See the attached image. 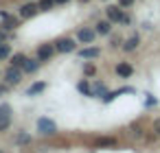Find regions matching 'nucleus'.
Here are the masks:
<instances>
[{
  "mask_svg": "<svg viewBox=\"0 0 160 153\" xmlns=\"http://www.w3.org/2000/svg\"><path fill=\"white\" fill-rule=\"evenodd\" d=\"M38 131L42 136H55L57 133V125L53 120H48V118H40L38 120Z\"/></svg>",
  "mask_w": 160,
  "mask_h": 153,
  "instance_id": "obj_1",
  "label": "nucleus"
},
{
  "mask_svg": "<svg viewBox=\"0 0 160 153\" xmlns=\"http://www.w3.org/2000/svg\"><path fill=\"white\" fill-rule=\"evenodd\" d=\"M105 11H108V18H110L112 22H123V24H127V22H129V18H127L118 7H108Z\"/></svg>",
  "mask_w": 160,
  "mask_h": 153,
  "instance_id": "obj_2",
  "label": "nucleus"
},
{
  "mask_svg": "<svg viewBox=\"0 0 160 153\" xmlns=\"http://www.w3.org/2000/svg\"><path fill=\"white\" fill-rule=\"evenodd\" d=\"M57 48H53V46H48V44H44V46H40L38 48V59L40 61H48L51 57H53V53H55Z\"/></svg>",
  "mask_w": 160,
  "mask_h": 153,
  "instance_id": "obj_3",
  "label": "nucleus"
},
{
  "mask_svg": "<svg viewBox=\"0 0 160 153\" xmlns=\"http://www.w3.org/2000/svg\"><path fill=\"white\" fill-rule=\"evenodd\" d=\"M20 77H22V74H20V68H16V66H11V68L5 72V81H7V83H13V85L20 83Z\"/></svg>",
  "mask_w": 160,
  "mask_h": 153,
  "instance_id": "obj_4",
  "label": "nucleus"
},
{
  "mask_svg": "<svg viewBox=\"0 0 160 153\" xmlns=\"http://www.w3.org/2000/svg\"><path fill=\"white\" fill-rule=\"evenodd\" d=\"M38 11H40V5H33V2H29V5H24V7L20 9V16H22V18H33Z\"/></svg>",
  "mask_w": 160,
  "mask_h": 153,
  "instance_id": "obj_5",
  "label": "nucleus"
},
{
  "mask_svg": "<svg viewBox=\"0 0 160 153\" xmlns=\"http://www.w3.org/2000/svg\"><path fill=\"white\" fill-rule=\"evenodd\" d=\"M55 48H57L59 53H70V50H75V42H72V40H59V42L55 44Z\"/></svg>",
  "mask_w": 160,
  "mask_h": 153,
  "instance_id": "obj_6",
  "label": "nucleus"
},
{
  "mask_svg": "<svg viewBox=\"0 0 160 153\" xmlns=\"http://www.w3.org/2000/svg\"><path fill=\"white\" fill-rule=\"evenodd\" d=\"M77 37H79V42H83V44H90V42L94 40V31H92V29H81Z\"/></svg>",
  "mask_w": 160,
  "mask_h": 153,
  "instance_id": "obj_7",
  "label": "nucleus"
},
{
  "mask_svg": "<svg viewBox=\"0 0 160 153\" xmlns=\"http://www.w3.org/2000/svg\"><path fill=\"white\" fill-rule=\"evenodd\" d=\"M99 55H101V50H99V48H94V46H92V48H83V50L79 53V57H81V59H97Z\"/></svg>",
  "mask_w": 160,
  "mask_h": 153,
  "instance_id": "obj_8",
  "label": "nucleus"
},
{
  "mask_svg": "<svg viewBox=\"0 0 160 153\" xmlns=\"http://www.w3.org/2000/svg\"><path fill=\"white\" fill-rule=\"evenodd\" d=\"M116 72H118V77H125V79H127V77H132L134 68H132L129 64H125V61H123V64H118V66H116Z\"/></svg>",
  "mask_w": 160,
  "mask_h": 153,
  "instance_id": "obj_9",
  "label": "nucleus"
},
{
  "mask_svg": "<svg viewBox=\"0 0 160 153\" xmlns=\"http://www.w3.org/2000/svg\"><path fill=\"white\" fill-rule=\"evenodd\" d=\"M112 31V20H101L99 24H97V33H101V35H108Z\"/></svg>",
  "mask_w": 160,
  "mask_h": 153,
  "instance_id": "obj_10",
  "label": "nucleus"
},
{
  "mask_svg": "<svg viewBox=\"0 0 160 153\" xmlns=\"http://www.w3.org/2000/svg\"><path fill=\"white\" fill-rule=\"evenodd\" d=\"M138 42H140V40H138V35H132V37L125 42V46H123V48H125L127 53H132V50H136V48H138Z\"/></svg>",
  "mask_w": 160,
  "mask_h": 153,
  "instance_id": "obj_11",
  "label": "nucleus"
},
{
  "mask_svg": "<svg viewBox=\"0 0 160 153\" xmlns=\"http://www.w3.org/2000/svg\"><path fill=\"white\" fill-rule=\"evenodd\" d=\"M38 68H40V59H27L24 61V70L27 72H35Z\"/></svg>",
  "mask_w": 160,
  "mask_h": 153,
  "instance_id": "obj_12",
  "label": "nucleus"
},
{
  "mask_svg": "<svg viewBox=\"0 0 160 153\" xmlns=\"http://www.w3.org/2000/svg\"><path fill=\"white\" fill-rule=\"evenodd\" d=\"M44 88H46V83H44V81L33 83V85L29 88V96H35V94H40V92H44Z\"/></svg>",
  "mask_w": 160,
  "mask_h": 153,
  "instance_id": "obj_13",
  "label": "nucleus"
},
{
  "mask_svg": "<svg viewBox=\"0 0 160 153\" xmlns=\"http://www.w3.org/2000/svg\"><path fill=\"white\" fill-rule=\"evenodd\" d=\"M79 92H83L86 96H94V92H92V88L88 85V81H81V83H79Z\"/></svg>",
  "mask_w": 160,
  "mask_h": 153,
  "instance_id": "obj_14",
  "label": "nucleus"
},
{
  "mask_svg": "<svg viewBox=\"0 0 160 153\" xmlns=\"http://www.w3.org/2000/svg\"><path fill=\"white\" fill-rule=\"evenodd\" d=\"M2 26H5V31H11L13 26H18V20H16V18H7V16H5V24H2Z\"/></svg>",
  "mask_w": 160,
  "mask_h": 153,
  "instance_id": "obj_15",
  "label": "nucleus"
},
{
  "mask_svg": "<svg viewBox=\"0 0 160 153\" xmlns=\"http://www.w3.org/2000/svg\"><path fill=\"white\" fill-rule=\"evenodd\" d=\"M24 61H27V57H24V55H13V59H11V66L20 68V66H24Z\"/></svg>",
  "mask_w": 160,
  "mask_h": 153,
  "instance_id": "obj_16",
  "label": "nucleus"
},
{
  "mask_svg": "<svg viewBox=\"0 0 160 153\" xmlns=\"http://www.w3.org/2000/svg\"><path fill=\"white\" fill-rule=\"evenodd\" d=\"M16 142H18V144H29V142H31V136H29V133H18Z\"/></svg>",
  "mask_w": 160,
  "mask_h": 153,
  "instance_id": "obj_17",
  "label": "nucleus"
},
{
  "mask_svg": "<svg viewBox=\"0 0 160 153\" xmlns=\"http://www.w3.org/2000/svg\"><path fill=\"white\" fill-rule=\"evenodd\" d=\"M9 125H11V118L9 116H0V131L9 129Z\"/></svg>",
  "mask_w": 160,
  "mask_h": 153,
  "instance_id": "obj_18",
  "label": "nucleus"
},
{
  "mask_svg": "<svg viewBox=\"0 0 160 153\" xmlns=\"http://www.w3.org/2000/svg\"><path fill=\"white\" fill-rule=\"evenodd\" d=\"M38 5H40V11H48L55 5V0H42V2H38Z\"/></svg>",
  "mask_w": 160,
  "mask_h": 153,
  "instance_id": "obj_19",
  "label": "nucleus"
},
{
  "mask_svg": "<svg viewBox=\"0 0 160 153\" xmlns=\"http://www.w3.org/2000/svg\"><path fill=\"white\" fill-rule=\"evenodd\" d=\"M92 92H94V96H101V94H105V85H103V83H97V85L92 88Z\"/></svg>",
  "mask_w": 160,
  "mask_h": 153,
  "instance_id": "obj_20",
  "label": "nucleus"
},
{
  "mask_svg": "<svg viewBox=\"0 0 160 153\" xmlns=\"http://www.w3.org/2000/svg\"><path fill=\"white\" fill-rule=\"evenodd\" d=\"M9 55V46L7 44H0V59H5Z\"/></svg>",
  "mask_w": 160,
  "mask_h": 153,
  "instance_id": "obj_21",
  "label": "nucleus"
},
{
  "mask_svg": "<svg viewBox=\"0 0 160 153\" xmlns=\"http://www.w3.org/2000/svg\"><path fill=\"white\" fill-rule=\"evenodd\" d=\"M112 144H114V140H108V138H105V140H99V142H97V146H112Z\"/></svg>",
  "mask_w": 160,
  "mask_h": 153,
  "instance_id": "obj_22",
  "label": "nucleus"
},
{
  "mask_svg": "<svg viewBox=\"0 0 160 153\" xmlns=\"http://www.w3.org/2000/svg\"><path fill=\"white\" fill-rule=\"evenodd\" d=\"M153 131L160 136V118H156V120H153Z\"/></svg>",
  "mask_w": 160,
  "mask_h": 153,
  "instance_id": "obj_23",
  "label": "nucleus"
},
{
  "mask_svg": "<svg viewBox=\"0 0 160 153\" xmlns=\"http://www.w3.org/2000/svg\"><path fill=\"white\" fill-rule=\"evenodd\" d=\"M0 116H9V105H2V107H0Z\"/></svg>",
  "mask_w": 160,
  "mask_h": 153,
  "instance_id": "obj_24",
  "label": "nucleus"
},
{
  "mask_svg": "<svg viewBox=\"0 0 160 153\" xmlns=\"http://www.w3.org/2000/svg\"><path fill=\"white\" fill-rule=\"evenodd\" d=\"M118 5L121 7H129V5H134V0H118Z\"/></svg>",
  "mask_w": 160,
  "mask_h": 153,
  "instance_id": "obj_25",
  "label": "nucleus"
},
{
  "mask_svg": "<svg viewBox=\"0 0 160 153\" xmlns=\"http://www.w3.org/2000/svg\"><path fill=\"white\" fill-rule=\"evenodd\" d=\"M83 70H86V74H94V66H86Z\"/></svg>",
  "mask_w": 160,
  "mask_h": 153,
  "instance_id": "obj_26",
  "label": "nucleus"
},
{
  "mask_svg": "<svg viewBox=\"0 0 160 153\" xmlns=\"http://www.w3.org/2000/svg\"><path fill=\"white\" fill-rule=\"evenodd\" d=\"M2 40H5V33H2V31H0V44H2Z\"/></svg>",
  "mask_w": 160,
  "mask_h": 153,
  "instance_id": "obj_27",
  "label": "nucleus"
},
{
  "mask_svg": "<svg viewBox=\"0 0 160 153\" xmlns=\"http://www.w3.org/2000/svg\"><path fill=\"white\" fill-rule=\"evenodd\" d=\"M55 2H59V5H62V2H66V0H55Z\"/></svg>",
  "mask_w": 160,
  "mask_h": 153,
  "instance_id": "obj_28",
  "label": "nucleus"
}]
</instances>
